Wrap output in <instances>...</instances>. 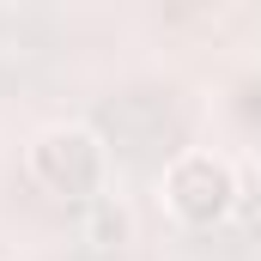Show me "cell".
Listing matches in <instances>:
<instances>
[{
    "label": "cell",
    "instance_id": "2",
    "mask_svg": "<svg viewBox=\"0 0 261 261\" xmlns=\"http://www.w3.org/2000/svg\"><path fill=\"white\" fill-rule=\"evenodd\" d=\"M164 206L182 219V225H219L231 206H237V170L231 158L219 152H176L170 170H164Z\"/></svg>",
    "mask_w": 261,
    "mask_h": 261
},
{
    "label": "cell",
    "instance_id": "1",
    "mask_svg": "<svg viewBox=\"0 0 261 261\" xmlns=\"http://www.w3.org/2000/svg\"><path fill=\"white\" fill-rule=\"evenodd\" d=\"M31 176L43 189H55L67 200H103V176H110V146L79 122H55L37 134L31 146Z\"/></svg>",
    "mask_w": 261,
    "mask_h": 261
},
{
    "label": "cell",
    "instance_id": "3",
    "mask_svg": "<svg viewBox=\"0 0 261 261\" xmlns=\"http://www.w3.org/2000/svg\"><path fill=\"white\" fill-rule=\"evenodd\" d=\"M128 237V213L116 206V200H91V213H85V243L91 249H116Z\"/></svg>",
    "mask_w": 261,
    "mask_h": 261
}]
</instances>
